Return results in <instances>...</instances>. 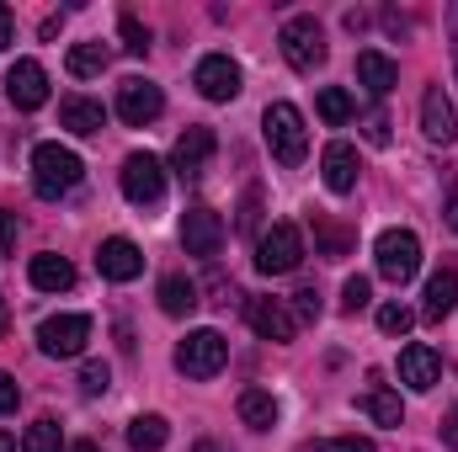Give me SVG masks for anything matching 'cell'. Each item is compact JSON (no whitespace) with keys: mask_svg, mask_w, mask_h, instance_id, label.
<instances>
[{"mask_svg":"<svg viewBox=\"0 0 458 452\" xmlns=\"http://www.w3.org/2000/svg\"><path fill=\"white\" fill-rule=\"evenodd\" d=\"M81 176H86V165H81L75 149H64V144H38L32 149V192L43 203H59L64 192H75Z\"/></svg>","mask_w":458,"mask_h":452,"instance_id":"1","label":"cell"},{"mask_svg":"<svg viewBox=\"0 0 458 452\" xmlns=\"http://www.w3.org/2000/svg\"><path fill=\"white\" fill-rule=\"evenodd\" d=\"M261 133H267V149L277 165H304L310 155V133H304V113L293 102H272L261 113Z\"/></svg>","mask_w":458,"mask_h":452,"instance_id":"2","label":"cell"},{"mask_svg":"<svg viewBox=\"0 0 458 452\" xmlns=\"http://www.w3.org/2000/svg\"><path fill=\"white\" fill-rule=\"evenodd\" d=\"M299 261H304V234H299V224L277 219L272 229H261V239H256V272L261 277H288V272H299Z\"/></svg>","mask_w":458,"mask_h":452,"instance_id":"3","label":"cell"},{"mask_svg":"<svg viewBox=\"0 0 458 452\" xmlns=\"http://www.w3.org/2000/svg\"><path fill=\"white\" fill-rule=\"evenodd\" d=\"M373 261H378V277H384V282L405 288V282L421 272V239H416L411 229H384L378 245H373Z\"/></svg>","mask_w":458,"mask_h":452,"instance_id":"4","label":"cell"},{"mask_svg":"<svg viewBox=\"0 0 458 452\" xmlns=\"http://www.w3.org/2000/svg\"><path fill=\"white\" fill-rule=\"evenodd\" d=\"M277 43H283V59H288L299 75H310V70L326 64V32H320L315 16H288L283 32H277Z\"/></svg>","mask_w":458,"mask_h":452,"instance_id":"5","label":"cell"},{"mask_svg":"<svg viewBox=\"0 0 458 452\" xmlns=\"http://www.w3.org/2000/svg\"><path fill=\"white\" fill-rule=\"evenodd\" d=\"M225 362H229V340L219 331H192L176 346V367L187 378H214V372H225Z\"/></svg>","mask_w":458,"mask_h":452,"instance_id":"6","label":"cell"},{"mask_svg":"<svg viewBox=\"0 0 458 452\" xmlns=\"http://www.w3.org/2000/svg\"><path fill=\"white\" fill-rule=\"evenodd\" d=\"M160 113H165V91H160L155 80L128 75V80L117 86V117H123L128 128H149Z\"/></svg>","mask_w":458,"mask_h":452,"instance_id":"7","label":"cell"},{"mask_svg":"<svg viewBox=\"0 0 458 452\" xmlns=\"http://www.w3.org/2000/svg\"><path fill=\"white\" fill-rule=\"evenodd\" d=\"M91 340V320L86 314H48L38 325V351L43 356H81Z\"/></svg>","mask_w":458,"mask_h":452,"instance_id":"8","label":"cell"},{"mask_svg":"<svg viewBox=\"0 0 458 452\" xmlns=\"http://www.w3.org/2000/svg\"><path fill=\"white\" fill-rule=\"evenodd\" d=\"M123 197L139 208H155L165 197V165L155 155H128L123 160Z\"/></svg>","mask_w":458,"mask_h":452,"instance_id":"9","label":"cell"},{"mask_svg":"<svg viewBox=\"0 0 458 452\" xmlns=\"http://www.w3.org/2000/svg\"><path fill=\"white\" fill-rule=\"evenodd\" d=\"M182 250L187 255H198V261H214L219 250H225V219L214 213V208H187L182 213Z\"/></svg>","mask_w":458,"mask_h":452,"instance_id":"10","label":"cell"},{"mask_svg":"<svg viewBox=\"0 0 458 452\" xmlns=\"http://www.w3.org/2000/svg\"><path fill=\"white\" fill-rule=\"evenodd\" d=\"M5 96H11L16 113H38V107L48 102V70H43L38 59H16V64L5 70Z\"/></svg>","mask_w":458,"mask_h":452,"instance_id":"11","label":"cell"},{"mask_svg":"<svg viewBox=\"0 0 458 452\" xmlns=\"http://www.w3.org/2000/svg\"><path fill=\"white\" fill-rule=\"evenodd\" d=\"M214 149H219V138H214V128H203V122H192L182 138H176V149H171V165H176V176L182 181H198L203 171H208V160H214Z\"/></svg>","mask_w":458,"mask_h":452,"instance_id":"12","label":"cell"},{"mask_svg":"<svg viewBox=\"0 0 458 452\" xmlns=\"http://www.w3.org/2000/svg\"><path fill=\"white\" fill-rule=\"evenodd\" d=\"M245 325H250L261 340H277V346L299 336V320L288 314L283 298H245Z\"/></svg>","mask_w":458,"mask_h":452,"instance_id":"13","label":"cell"},{"mask_svg":"<svg viewBox=\"0 0 458 452\" xmlns=\"http://www.w3.org/2000/svg\"><path fill=\"white\" fill-rule=\"evenodd\" d=\"M192 86H198L208 102H234V96H240V64H234L229 54H208V59H198Z\"/></svg>","mask_w":458,"mask_h":452,"instance_id":"14","label":"cell"},{"mask_svg":"<svg viewBox=\"0 0 458 452\" xmlns=\"http://www.w3.org/2000/svg\"><path fill=\"white\" fill-rule=\"evenodd\" d=\"M97 272H102L107 282H133V277L144 272V255H139L133 239L113 234V239H102V250H97Z\"/></svg>","mask_w":458,"mask_h":452,"instance_id":"15","label":"cell"},{"mask_svg":"<svg viewBox=\"0 0 458 452\" xmlns=\"http://www.w3.org/2000/svg\"><path fill=\"white\" fill-rule=\"evenodd\" d=\"M421 133L432 144H454L458 138V113H454V102H448L443 86H427V96H421Z\"/></svg>","mask_w":458,"mask_h":452,"instance_id":"16","label":"cell"},{"mask_svg":"<svg viewBox=\"0 0 458 452\" xmlns=\"http://www.w3.org/2000/svg\"><path fill=\"white\" fill-rule=\"evenodd\" d=\"M437 378H443V356L432 351V346H405L400 351V383L405 389H416V394H427V389H437Z\"/></svg>","mask_w":458,"mask_h":452,"instance_id":"17","label":"cell"},{"mask_svg":"<svg viewBox=\"0 0 458 452\" xmlns=\"http://www.w3.org/2000/svg\"><path fill=\"white\" fill-rule=\"evenodd\" d=\"M357 171H362V165H357V149H352V144H342V138L326 144V155H320V176H326V187H331L336 197H346V192L357 187Z\"/></svg>","mask_w":458,"mask_h":452,"instance_id":"18","label":"cell"},{"mask_svg":"<svg viewBox=\"0 0 458 452\" xmlns=\"http://www.w3.org/2000/svg\"><path fill=\"white\" fill-rule=\"evenodd\" d=\"M357 86L373 91V96H389V91L400 86V64H394L389 54H378V48H362V54H357Z\"/></svg>","mask_w":458,"mask_h":452,"instance_id":"19","label":"cell"},{"mask_svg":"<svg viewBox=\"0 0 458 452\" xmlns=\"http://www.w3.org/2000/svg\"><path fill=\"white\" fill-rule=\"evenodd\" d=\"M59 122H64L70 133L91 138V133H102V128H107V107H102V102H91V96H64V102H59Z\"/></svg>","mask_w":458,"mask_h":452,"instance_id":"20","label":"cell"},{"mask_svg":"<svg viewBox=\"0 0 458 452\" xmlns=\"http://www.w3.org/2000/svg\"><path fill=\"white\" fill-rule=\"evenodd\" d=\"M454 309H458V272H437V277L427 282V304H421V320H427V325H443Z\"/></svg>","mask_w":458,"mask_h":452,"instance_id":"21","label":"cell"},{"mask_svg":"<svg viewBox=\"0 0 458 452\" xmlns=\"http://www.w3.org/2000/svg\"><path fill=\"white\" fill-rule=\"evenodd\" d=\"M27 277H32L38 293H64V288H75V266H70L64 255H32Z\"/></svg>","mask_w":458,"mask_h":452,"instance_id":"22","label":"cell"},{"mask_svg":"<svg viewBox=\"0 0 458 452\" xmlns=\"http://www.w3.org/2000/svg\"><path fill=\"white\" fill-rule=\"evenodd\" d=\"M160 309L171 314V320H187L192 309H198V282L192 277H182V272H171V277H160Z\"/></svg>","mask_w":458,"mask_h":452,"instance_id":"23","label":"cell"},{"mask_svg":"<svg viewBox=\"0 0 458 452\" xmlns=\"http://www.w3.org/2000/svg\"><path fill=\"white\" fill-rule=\"evenodd\" d=\"M171 442V421L165 415H133L128 421V448L133 452H160Z\"/></svg>","mask_w":458,"mask_h":452,"instance_id":"24","label":"cell"},{"mask_svg":"<svg viewBox=\"0 0 458 452\" xmlns=\"http://www.w3.org/2000/svg\"><path fill=\"white\" fill-rule=\"evenodd\" d=\"M240 421H245L250 431H272V426H277V399H272L267 389H245V394H240Z\"/></svg>","mask_w":458,"mask_h":452,"instance_id":"25","label":"cell"},{"mask_svg":"<svg viewBox=\"0 0 458 452\" xmlns=\"http://www.w3.org/2000/svg\"><path fill=\"white\" fill-rule=\"evenodd\" d=\"M357 410L368 415V421H378V426H400V394H389V389H368V394H357Z\"/></svg>","mask_w":458,"mask_h":452,"instance_id":"26","label":"cell"},{"mask_svg":"<svg viewBox=\"0 0 458 452\" xmlns=\"http://www.w3.org/2000/svg\"><path fill=\"white\" fill-rule=\"evenodd\" d=\"M107 59H113V54H107L102 43H75V48H70V59H64V70H70L75 80H91V75H102V70H107Z\"/></svg>","mask_w":458,"mask_h":452,"instance_id":"27","label":"cell"},{"mask_svg":"<svg viewBox=\"0 0 458 452\" xmlns=\"http://www.w3.org/2000/svg\"><path fill=\"white\" fill-rule=\"evenodd\" d=\"M315 107H320V117H326L331 128H342V122H352V113H357V102L346 96L342 86H326V91L315 96Z\"/></svg>","mask_w":458,"mask_h":452,"instance_id":"28","label":"cell"},{"mask_svg":"<svg viewBox=\"0 0 458 452\" xmlns=\"http://www.w3.org/2000/svg\"><path fill=\"white\" fill-rule=\"evenodd\" d=\"M21 452H59V421H32L27 437H21Z\"/></svg>","mask_w":458,"mask_h":452,"instance_id":"29","label":"cell"},{"mask_svg":"<svg viewBox=\"0 0 458 452\" xmlns=\"http://www.w3.org/2000/svg\"><path fill=\"white\" fill-rule=\"evenodd\" d=\"M315 239H320V255H326V261H342L346 250H352V234L336 229V224H315Z\"/></svg>","mask_w":458,"mask_h":452,"instance_id":"30","label":"cell"},{"mask_svg":"<svg viewBox=\"0 0 458 452\" xmlns=\"http://www.w3.org/2000/svg\"><path fill=\"white\" fill-rule=\"evenodd\" d=\"M411 325H416V314H411L405 304H384V309H378V331H384V336H405Z\"/></svg>","mask_w":458,"mask_h":452,"instance_id":"31","label":"cell"},{"mask_svg":"<svg viewBox=\"0 0 458 452\" xmlns=\"http://www.w3.org/2000/svg\"><path fill=\"white\" fill-rule=\"evenodd\" d=\"M107 389H113V367H107V362H86V367H81V394L97 399V394H107Z\"/></svg>","mask_w":458,"mask_h":452,"instance_id":"32","label":"cell"},{"mask_svg":"<svg viewBox=\"0 0 458 452\" xmlns=\"http://www.w3.org/2000/svg\"><path fill=\"white\" fill-rule=\"evenodd\" d=\"M368 304H373L368 277H346V282H342V309H346V314H357V309H368Z\"/></svg>","mask_w":458,"mask_h":452,"instance_id":"33","label":"cell"},{"mask_svg":"<svg viewBox=\"0 0 458 452\" xmlns=\"http://www.w3.org/2000/svg\"><path fill=\"white\" fill-rule=\"evenodd\" d=\"M117 32H123V48H128V54H149V27H144L139 16H123Z\"/></svg>","mask_w":458,"mask_h":452,"instance_id":"34","label":"cell"},{"mask_svg":"<svg viewBox=\"0 0 458 452\" xmlns=\"http://www.w3.org/2000/svg\"><path fill=\"white\" fill-rule=\"evenodd\" d=\"M310 452H378L368 437H331V442H315Z\"/></svg>","mask_w":458,"mask_h":452,"instance_id":"35","label":"cell"},{"mask_svg":"<svg viewBox=\"0 0 458 452\" xmlns=\"http://www.w3.org/2000/svg\"><path fill=\"white\" fill-rule=\"evenodd\" d=\"M293 309H299V320H320V293L315 288H299L293 293Z\"/></svg>","mask_w":458,"mask_h":452,"instance_id":"36","label":"cell"},{"mask_svg":"<svg viewBox=\"0 0 458 452\" xmlns=\"http://www.w3.org/2000/svg\"><path fill=\"white\" fill-rule=\"evenodd\" d=\"M11 245H16V213H11V208H0V261L11 255Z\"/></svg>","mask_w":458,"mask_h":452,"instance_id":"37","label":"cell"},{"mask_svg":"<svg viewBox=\"0 0 458 452\" xmlns=\"http://www.w3.org/2000/svg\"><path fill=\"white\" fill-rule=\"evenodd\" d=\"M16 399H21L16 378H11V372H0V415H11V410H16Z\"/></svg>","mask_w":458,"mask_h":452,"instance_id":"38","label":"cell"},{"mask_svg":"<svg viewBox=\"0 0 458 452\" xmlns=\"http://www.w3.org/2000/svg\"><path fill=\"white\" fill-rule=\"evenodd\" d=\"M368 144H389V117H368Z\"/></svg>","mask_w":458,"mask_h":452,"instance_id":"39","label":"cell"},{"mask_svg":"<svg viewBox=\"0 0 458 452\" xmlns=\"http://www.w3.org/2000/svg\"><path fill=\"white\" fill-rule=\"evenodd\" d=\"M256 208H261V192H245V213H240V229H256Z\"/></svg>","mask_w":458,"mask_h":452,"instance_id":"40","label":"cell"},{"mask_svg":"<svg viewBox=\"0 0 458 452\" xmlns=\"http://www.w3.org/2000/svg\"><path fill=\"white\" fill-rule=\"evenodd\" d=\"M11 38H16V21H11V11H5V5H0V54H5V48H11Z\"/></svg>","mask_w":458,"mask_h":452,"instance_id":"41","label":"cell"},{"mask_svg":"<svg viewBox=\"0 0 458 452\" xmlns=\"http://www.w3.org/2000/svg\"><path fill=\"white\" fill-rule=\"evenodd\" d=\"M443 213H448V229H454V234H458V197H454V203H448V208H443Z\"/></svg>","mask_w":458,"mask_h":452,"instance_id":"42","label":"cell"},{"mask_svg":"<svg viewBox=\"0 0 458 452\" xmlns=\"http://www.w3.org/2000/svg\"><path fill=\"white\" fill-rule=\"evenodd\" d=\"M11 331V314H5V298H0V336Z\"/></svg>","mask_w":458,"mask_h":452,"instance_id":"43","label":"cell"},{"mask_svg":"<svg viewBox=\"0 0 458 452\" xmlns=\"http://www.w3.org/2000/svg\"><path fill=\"white\" fill-rule=\"evenodd\" d=\"M192 452H229V448H219V442H198Z\"/></svg>","mask_w":458,"mask_h":452,"instance_id":"44","label":"cell"},{"mask_svg":"<svg viewBox=\"0 0 458 452\" xmlns=\"http://www.w3.org/2000/svg\"><path fill=\"white\" fill-rule=\"evenodd\" d=\"M70 452H102V448H97V442H75Z\"/></svg>","mask_w":458,"mask_h":452,"instance_id":"45","label":"cell"},{"mask_svg":"<svg viewBox=\"0 0 458 452\" xmlns=\"http://www.w3.org/2000/svg\"><path fill=\"white\" fill-rule=\"evenodd\" d=\"M0 452H16V442H11V437H5V431H0Z\"/></svg>","mask_w":458,"mask_h":452,"instance_id":"46","label":"cell"},{"mask_svg":"<svg viewBox=\"0 0 458 452\" xmlns=\"http://www.w3.org/2000/svg\"><path fill=\"white\" fill-rule=\"evenodd\" d=\"M454 64H458V38H454Z\"/></svg>","mask_w":458,"mask_h":452,"instance_id":"47","label":"cell"}]
</instances>
